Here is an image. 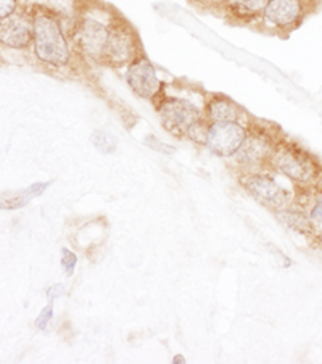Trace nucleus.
<instances>
[{
	"label": "nucleus",
	"mask_w": 322,
	"mask_h": 364,
	"mask_svg": "<svg viewBox=\"0 0 322 364\" xmlns=\"http://www.w3.org/2000/svg\"><path fill=\"white\" fill-rule=\"evenodd\" d=\"M36 55L42 62L63 66L70 62V48L58 21L48 14H39L33 20Z\"/></svg>",
	"instance_id": "1"
},
{
	"label": "nucleus",
	"mask_w": 322,
	"mask_h": 364,
	"mask_svg": "<svg viewBox=\"0 0 322 364\" xmlns=\"http://www.w3.org/2000/svg\"><path fill=\"white\" fill-rule=\"evenodd\" d=\"M247 132L239 123H213L208 131L206 145L218 156H230L244 145Z\"/></svg>",
	"instance_id": "2"
},
{
	"label": "nucleus",
	"mask_w": 322,
	"mask_h": 364,
	"mask_svg": "<svg viewBox=\"0 0 322 364\" xmlns=\"http://www.w3.org/2000/svg\"><path fill=\"white\" fill-rule=\"evenodd\" d=\"M274 163L279 171L294 181L308 182L316 176V165L313 160L299 149L289 147V145H284L276 151Z\"/></svg>",
	"instance_id": "3"
},
{
	"label": "nucleus",
	"mask_w": 322,
	"mask_h": 364,
	"mask_svg": "<svg viewBox=\"0 0 322 364\" xmlns=\"http://www.w3.org/2000/svg\"><path fill=\"white\" fill-rule=\"evenodd\" d=\"M160 118L169 132H187L189 127L200 119V112L195 105L182 99H166L160 107Z\"/></svg>",
	"instance_id": "4"
},
{
	"label": "nucleus",
	"mask_w": 322,
	"mask_h": 364,
	"mask_svg": "<svg viewBox=\"0 0 322 364\" xmlns=\"http://www.w3.org/2000/svg\"><path fill=\"white\" fill-rule=\"evenodd\" d=\"M126 80L134 92L144 99H154L161 90V82L156 77L155 68L145 57L132 60Z\"/></svg>",
	"instance_id": "5"
},
{
	"label": "nucleus",
	"mask_w": 322,
	"mask_h": 364,
	"mask_svg": "<svg viewBox=\"0 0 322 364\" xmlns=\"http://www.w3.org/2000/svg\"><path fill=\"white\" fill-rule=\"evenodd\" d=\"M242 184L258 202L269 206V208H284L289 202V193L266 176H248L242 181Z\"/></svg>",
	"instance_id": "6"
},
{
	"label": "nucleus",
	"mask_w": 322,
	"mask_h": 364,
	"mask_svg": "<svg viewBox=\"0 0 322 364\" xmlns=\"http://www.w3.org/2000/svg\"><path fill=\"white\" fill-rule=\"evenodd\" d=\"M103 57L112 65L131 62L136 57V36L131 33V29L126 26H112Z\"/></svg>",
	"instance_id": "7"
},
{
	"label": "nucleus",
	"mask_w": 322,
	"mask_h": 364,
	"mask_svg": "<svg viewBox=\"0 0 322 364\" xmlns=\"http://www.w3.org/2000/svg\"><path fill=\"white\" fill-rule=\"evenodd\" d=\"M110 29L112 28L105 26V24L87 18L77 26L76 39L87 55L103 57L108 38H110Z\"/></svg>",
	"instance_id": "8"
},
{
	"label": "nucleus",
	"mask_w": 322,
	"mask_h": 364,
	"mask_svg": "<svg viewBox=\"0 0 322 364\" xmlns=\"http://www.w3.org/2000/svg\"><path fill=\"white\" fill-rule=\"evenodd\" d=\"M0 38H2V44L14 47V48H24L31 39L34 38L33 29L29 28L28 23H24L21 18L9 16L2 20V26H0Z\"/></svg>",
	"instance_id": "9"
},
{
	"label": "nucleus",
	"mask_w": 322,
	"mask_h": 364,
	"mask_svg": "<svg viewBox=\"0 0 322 364\" xmlns=\"http://www.w3.org/2000/svg\"><path fill=\"white\" fill-rule=\"evenodd\" d=\"M263 14L277 26H290L301 15L300 0H267Z\"/></svg>",
	"instance_id": "10"
},
{
	"label": "nucleus",
	"mask_w": 322,
	"mask_h": 364,
	"mask_svg": "<svg viewBox=\"0 0 322 364\" xmlns=\"http://www.w3.org/2000/svg\"><path fill=\"white\" fill-rule=\"evenodd\" d=\"M237 154H239L240 161H245V163L261 161L267 154H269V142L266 141V137L259 134L250 136L248 139H245L244 145H242Z\"/></svg>",
	"instance_id": "11"
},
{
	"label": "nucleus",
	"mask_w": 322,
	"mask_h": 364,
	"mask_svg": "<svg viewBox=\"0 0 322 364\" xmlns=\"http://www.w3.org/2000/svg\"><path fill=\"white\" fill-rule=\"evenodd\" d=\"M208 112L211 119L216 121V123H235L240 118L239 107L229 99H224V97L211 100Z\"/></svg>",
	"instance_id": "12"
},
{
	"label": "nucleus",
	"mask_w": 322,
	"mask_h": 364,
	"mask_svg": "<svg viewBox=\"0 0 322 364\" xmlns=\"http://www.w3.org/2000/svg\"><path fill=\"white\" fill-rule=\"evenodd\" d=\"M229 5L240 15H257L264 11L267 0H229Z\"/></svg>",
	"instance_id": "13"
},
{
	"label": "nucleus",
	"mask_w": 322,
	"mask_h": 364,
	"mask_svg": "<svg viewBox=\"0 0 322 364\" xmlns=\"http://www.w3.org/2000/svg\"><path fill=\"white\" fill-rule=\"evenodd\" d=\"M279 218L284 224H287L290 229L296 230V232H309L311 230V224L306 220L305 215L301 213H294V211H284V213H279Z\"/></svg>",
	"instance_id": "14"
},
{
	"label": "nucleus",
	"mask_w": 322,
	"mask_h": 364,
	"mask_svg": "<svg viewBox=\"0 0 322 364\" xmlns=\"http://www.w3.org/2000/svg\"><path fill=\"white\" fill-rule=\"evenodd\" d=\"M208 131H210V126L205 124L202 119H198L189 127L187 136H189L193 142L206 145V141H208Z\"/></svg>",
	"instance_id": "15"
},
{
	"label": "nucleus",
	"mask_w": 322,
	"mask_h": 364,
	"mask_svg": "<svg viewBox=\"0 0 322 364\" xmlns=\"http://www.w3.org/2000/svg\"><path fill=\"white\" fill-rule=\"evenodd\" d=\"M94 145L99 150H102L103 154H108V151H113L114 147H117V139L113 136L107 134V132H95L94 137Z\"/></svg>",
	"instance_id": "16"
},
{
	"label": "nucleus",
	"mask_w": 322,
	"mask_h": 364,
	"mask_svg": "<svg viewBox=\"0 0 322 364\" xmlns=\"http://www.w3.org/2000/svg\"><path fill=\"white\" fill-rule=\"evenodd\" d=\"M62 255H63V258H62V266H63V269H65L66 274L71 276L73 272H75V266H76V262H77L76 255L73 253V252H70V250H66V248H63Z\"/></svg>",
	"instance_id": "17"
},
{
	"label": "nucleus",
	"mask_w": 322,
	"mask_h": 364,
	"mask_svg": "<svg viewBox=\"0 0 322 364\" xmlns=\"http://www.w3.org/2000/svg\"><path fill=\"white\" fill-rule=\"evenodd\" d=\"M15 7L16 0H0V16H2V20L14 15Z\"/></svg>",
	"instance_id": "18"
},
{
	"label": "nucleus",
	"mask_w": 322,
	"mask_h": 364,
	"mask_svg": "<svg viewBox=\"0 0 322 364\" xmlns=\"http://www.w3.org/2000/svg\"><path fill=\"white\" fill-rule=\"evenodd\" d=\"M52 314H53V309H52V305H48L47 308H44V309H42L41 316L38 318V327H39V329H45V326H47V323H48V321H50V318H52Z\"/></svg>",
	"instance_id": "19"
},
{
	"label": "nucleus",
	"mask_w": 322,
	"mask_h": 364,
	"mask_svg": "<svg viewBox=\"0 0 322 364\" xmlns=\"http://www.w3.org/2000/svg\"><path fill=\"white\" fill-rule=\"evenodd\" d=\"M63 292H65L63 285L62 284H55V285H52V287L47 290V295H48V299H55V296L63 295Z\"/></svg>",
	"instance_id": "20"
},
{
	"label": "nucleus",
	"mask_w": 322,
	"mask_h": 364,
	"mask_svg": "<svg viewBox=\"0 0 322 364\" xmlns=\"http://www.w3.org/2000/svg\"><path fill=\"white\" fill-rule=\"evenodd\" d=\"M313 218H314V220H319L322 223V202L316 205V208L313 210Z\"/></svg>",
	"instance_id": "21"
},
{
	"label": "nucleus",
	"mask_w": 322,
	"mask_h": 364,
	"mask_svg": "<svg viewBox=\"0 0 322 364\" xmlns=\"http://www.w3.org/2000/svg\"><path fill=\"white\" fill-rule=\"evenodd\" d=\"M174 363H182V356H178L176 358V361Z\"/></svg>",
	"instance_id": "22"
}]
</instances>
